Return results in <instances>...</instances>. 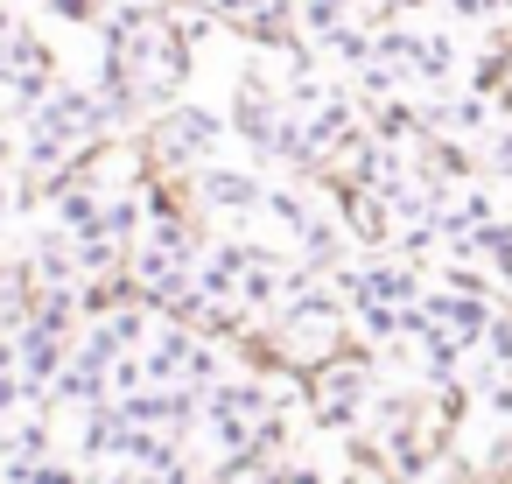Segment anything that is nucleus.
Instances as JSON below:
<instances>
[{
  "label": "nucleus",
  "mask_w": 512,
  "mask_h": 484,
  "mask_svg": "<svg viewBox=\"0 0 512 484\" xmlns=\"http://www.w3.org/2000/svg\"><path fill=\"white\" fill-rule=\"evenodd\" d=\"M218 134H225V120L218 113H204V106H162L155 120H148V169H162V176H197V169H211V155H218Z\"/></svg>",
  "instance_id": "obj_1"
},
{
  "label": "nucleus",
  "mask_w": 512,
  "mask_h": 484,
  "mask_svg": "<svg viewBox=\"0 0 512 484\" xmlns=\"http://www.w3.org/2000/svg\"><path fill=\"white\" fill-rule=\"evenodd\" d=\"M190 190H197V204L204 211H232V218H246V211H267V183L253 176V169H197L190 176Z\"/></svg>",
  "instance_id": "obj_2"
},
{
  "label": "nucleus",
  "mask_w": 512,
  "mask_h": 484,
  "mask_svg": "<svg viewBox=\"0 0 512 484\" xmlns=\"http://www.w3.org/2000/svg\"><path fill=\"white\" fill-rule=\"evenodd\" d=\"M50 15H64V22H106L99 0H50Z\"/></svg>",
  "instance_id": "obj_5"
},
{
  "label": "nucleus",
  "mask_w": 512,
  "mask_h": 484,
  "mask_svg": "<svg viewBox=\"0 0 512 484\" xmlns=\"http://www.w3.org/2000/svg\"><path fill=\"white\" fill-rule=\"evenodd\" d=\"M134 428H141V421H127V407H120V400L85 407V456H127Z\"/></svg>",
  "instance_id": "obj_3"
},
{
  "label": "nucleus",
  "mask_w": 512,
  "mask_h": 484,
  "mask_svg": "<svg viewBox=\"0 0 512 484\" xmlns=\"http://www.w3.org/2000/svg\"><path fill=\"white\" fill-rule=\"evenodd\" d=\"M295 15H302V36H316V43L337 36L344 22H358V15H351V0H295Z\"/></svg>",
  "instance_id": "obj_4"
},
{
  "label": "nucleus",
  "mask_w": 512,
  "mask_h": 484,
  "mask_svg": "<svg viewBox=\"0 0 512 484\" xmlns=\"http://www.w3.org/2000/svg\"><path fill=\"white\" fill-rule=\"evenodd\" d=\"M281 484H330V477H323V463L295 456V463H281Z\"/></svg>",
  "instance_id": "obj_6"
}]
</instances>
